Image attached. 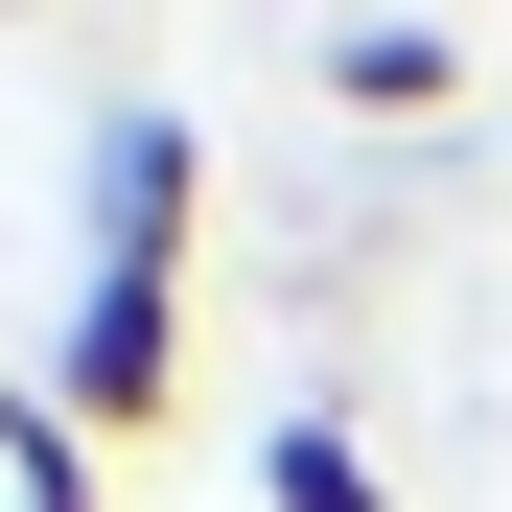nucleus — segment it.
Returning <instances> with one entry per match:
<instances>
[{
  "instance_id": "obj_1",
  "label": "nucleus",
  "mask_w": 512,
  "mask_h": 512,
  "mask_svg": "<svg viewBox=\"0 0 512 512\" xmlns=\"http://www.w3.org/2000/svg\"><path fill=\"white\" fill-rule=\"evenodd\" d=\"M187 210H210V117H94V280H70V419L163 443L187 396Z\"/></svg>"
},
{
  "instance_id": "obj_2",
  "label": "nucleus",
  "mask_w": 512,
  "mask_h": 512,
  "mask_svg": "<svg viewBox=\"0 0 512 512\" xmlns=\"http://www.w3.org/2000/svg\"><path fill=\"white\" fill-rule=\"evenodd\" d=\"M256 512H396L350 419H256Z\"/></svg>"
},
{
  "instance_id": "obj_3",
  "label": "nucleus",
  "mask_w": 512,
  "mask_h": 512,
  "mask_svg": "<svg viewBox=\"0 0 512 512\" xmlns=\"http://www.w3.org/2000/svg\"><path fill=\"white\" fill-rule=\"evenodd\" d=\"M326 94H350V117H419V94H443V24H326Z\"/></svg>"
},
{
  "instance_id": "obj_4",
  "label": "nucleus",
  "mask_w": 512,
  "mask_h": 512,
  "mask_svg": "<svg viewBox=\"0 0 512 512\" xmlns=\"http://www.w3.org/2000/svg\"><path fill=\"white\" fill-rule=\"evenodd\" d=\"M0 466H24V512H94V419L70 396H0Z\"/></svg>"
}]
</instances>
